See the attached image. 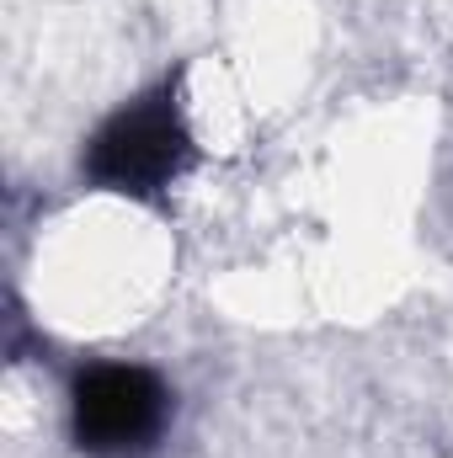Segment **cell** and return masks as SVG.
I'll return each instance as SVG.
<instances>
[{"mask_svg": "<svg viewBox=\"0 0 453 458\" xmlns=\"http://www.w3.org/2000/svg\"><path fill=\"white\" fill-rule=\"evenodd\" d=\"M192 160H198V139L182 102V70L123 97L81 139V182L128 203H160L187 176Z\"/></svg>", "mask_w": 453, "mask_h": 458, "instance_id": "cell-1", "label": "cell"}, {"mask_svg": "<svg viewBox=\"0 0 453 458\" xmlns=\"http://www.w3.org/2000/svg\"><path fill=\"white\" fill-rule=\"evenodd\" d=\"M176 416V389L150 362L102 357L70 373L64 421L70 443L86 458H144Z\"/></svg>", "mask_w": 453, "mask_h": 458, "instance_id": "cell-2", "label": "cell"}]
</instances>
